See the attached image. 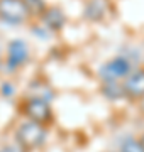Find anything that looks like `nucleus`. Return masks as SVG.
I'll use <instances>...</instances> for the list:
<instances>
[{"instance_id":"1","label":"nucleus","mask_w":144,"mask_h":152,"mask_svg":"<svg viewBox=\"0 0 144 152\" xmlns=\"http://www.w3.org/2000/svg\"><path fill=\"white\" fill-rule=\"evenodd\" d=\"M46 135H48L46 125L32 122V120H26V122L17 125L15 129V142L21 144L27 152H32L43 145L46 140Z\"/></svg>"},{"instance_id":"2","label":"nucleus","mask_w":144,"mask_h":152,"mask_svg":"<svg viewBox=\"0 0 144 152\" xmlns=\"http://www.w3.org/2000/svg\"><path fill=\"white\" fill-rule=\"evenodd\" d=\"M19 112L27 120L37 122L43 125H49L53 122V110L49 107V102L39 96H27L24 98L19 105Z\"/></svg>"},{"instance_id":"3","label":"nucleus","mask_w":144,"mask_h":152,"mask_svg":"<svg viewBox=\"0 0 144 152\" xmlns=\"http://www.w3.org/2000/svg\"><path fill=\"white\" fill-rule=\"evenodd\" d=\"M0 20L9 26H26L34 17L24 0H0Z\"/></svg>"},{"instance_id":"4","label":"nucleus","mask_w":144,"mask_h":152,"mask_svg":"<svg viewBox=\"0 0 144 152\" xmlns=\"http://www.w3.org/2000/svg\"><path fill=\"white\" fill-rule=\"evenodd\" d=\"M134 71L132 63L126 56H115L112 59L105 61L98 68V78L102 83L109 81H124Z\"/></svg>"},{"instance_id":"5","label":"nucleus","mask_w":144,"mask_h":152,"mask_svg":"<svg viewBox=\"0 0 144 152\" xmlns=\"http://www.w3.org/2000/svg\"><path fill=\"white\" fill-rule=\"evenodd\" d=\"M31 59V49L29 44L22 39H12L7 42V56L5 66L9 71H17L24 68Z\"/></svg>"},{"instance_id":"6","label":"nucleus","mask_w":144,"mask_h":152,"mask_svg":"<svg viewBox=\"0 0 144 152\" xmlns=\"http://www.w3.org/2000/svg\"><path fill=\"white\" fill-rule=\"evenodd\" d=\"M66 14L63 12L60 5H48L44 14L39 17V22L44 26L51 34L53 32H61L66 26Z\"/></svg>"},{"instance_id":"7","label":"nucleus","mask_w":144,"mask_h":152,"mask_svg":"<svg viewBox=\"0 0 144 152\" xmlns=\"http://www.w3.org/2000/svg\"><path fill=\"white\" fill-rule=\"evenodd\" d=\"M122 83H124V90H126V98L139 102L144 96V66L136 68Z\"/></svg>"},{"instance_id":"8","label":"nucleus","mask_w":144,"mask_h":152,"mask_svg":"<svg viewBox=\"0 0 144 152\" xmlns=\"http://www.w3.org/2000/svg\"><path fill=\"white\" fill-rule=\"evenodd\" d=\"M110 10L109 0H87L83 7V17L90 22H102L107 19V12Z\"/></svg>"},{"instance_id":"9","label":"nucleus","mask_w":144,"mask_h":152,"mask_svg":"<svg viewBox=\"0 0 144 152\" xmlns=\"http://www.w3.org/2000/svg\"><path fill=\"white\" fill-rule=\"evenodd\" d=\"M102 95L109 100H120L126 98V90H124V83L122 81H109V83H102Z\"/></svg>"},{"instance_id":"10","label":"nucleus","mask_w":144,"mask_h":152,"mask_svg":"<svg viewBox=\"0 0 144 152\" xmlns=\"http://www.w3.org/2000/svg\"><path fill=\"white\" fill-rule=\"evenodd\" d=\"M26 2V5L29 7V10L32 14L34 20L39 19V17L44 14V10L48 9V4H46V0H24Z\"/></svg>"},{"instance_id":"11","label":"nucleus","mask_w":144,"mask_h":152,"mask_svg":"<svg viewBox=\"0 0 144 152\" xmlns=\"http://www.w3.org/2000/svg\"><path fill=\"white\" fill-rule=\"evenodd\" d=\"M120 152H144V145H143V142L139 140V139L129 137V139L124 140Z\"/></svg>"},{"instance_id":"12","label":"nucleus","mask_w":144,"mask_h":152,"mask_svg":"<svg viewBox=\"0 0 144 152\" xmlns=\"http://www.w3.org/2000/svg\"><path fill=\"white\" fill-rule=\"evenodd\" d=\"M0 152H27V151H26L21 144L14 142V144H7V145H4L2 149H0Z\"/></svg>"},{"instance_id":"13","label":"nucleus","mask_w":144,"mask_h":152,"mask_svg":"<svg viewBox=\"0 0 144 152\" xmlns=\"http://www.w3.org/2000/svg\"><path fill=\"white\" fill-rule=\"evenodd\" d=\"M139 112H141V113L144 115V96L141 98V100H139Z\"/></svg>"},{"instance_id":"14","label":"nucleus","mask_w":144,"mask_h":152,"mask_svg":"<svg viewBox=\"0 0 144 152\" xmlns=\"http://www.w3.org/2000/svg\"><path fill=\"white\" fill-rule=\"evenodd\" d=\"M139 140L143 142V145H144V134H143V135H141V139H139Z\"/></svg>"},{"instance_id":"15","label":"nucleus","mask_w":144,"mask_h":152,"mask_svg":"<svg viewBox=\"0 0 144 152\" xmlns=\"http://www.w3.org/2000/svg\"><path fill=\"white\" fill-rule=\"evenodd\" d=\"M0 68H2V59H0Z\"/></svg>"},{"instance_id":"16","label":"nucleus","mask_w":144,"mask_h":152,"mask_svg":"<svg viewBox=\"0 0 144 152\" xmlns=\"http://www.w3.org/2000/svg\"><path fill=\"white\" fill-rule=\"evenodd\" d=\"M143 66H144V63H143Z\"/></svg>"}]
</instances>
